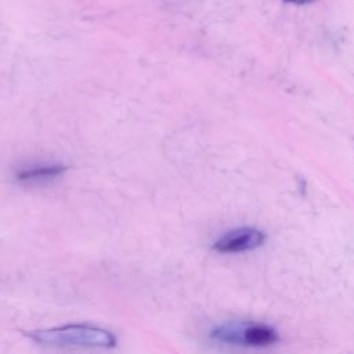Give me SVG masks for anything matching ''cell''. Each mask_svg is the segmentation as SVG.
I'll use <instances>...</instances> for the list:
<instances>
[{
  "mask_svg": "<svg viewBox=\"0 0 354 354\" xmlns=\"http://www.w3.org/2000/svg\"><path fill=\"white\" fill-rule=\"evenodd\" d=\"M286 3H290V4H297V6H301V4H308V3H313L314 0H283Z\"/></svg>",
  "mask_w": 354,
  "mask_h": 354,
  "instance_id": "cell-5",
  "label": "cell"
},
{
  "mask_svg": "<svg viewBox=\"0 0 354 354\" xmlns=\"http://www.w3.org/2000/svg\"><path fill=\"white\" fill-rule=\"evenodd\" d=\"M266 241L263 231L253 227H241L221 235L213 245L218 253H242L260 248Z\"/></svg>",
  "mask_w": 354,
  "mask_h": 354,
  "instance_id": "cell-3",
  "label": "cell"
},
{
  "mask_svg": "<svg viewBox=\"0 0 354 354\" xmlns=\"http://www.w3.org/2000/svg\"><path fill=\"white\" fill-rule=\"evenodd\" d=\"M29 337L39 344L55 347H113L115 336L102 328L93 325H64L50 329L35 330Z\"/></svg>",
  "mask_w": 354,
  "mask_h": 354,
  "instance_id": "cell-1",
  "label": "cell"
},
{
  "mask_svg": "<svg viewBox=\"0 0 354 354\" xmlns=\"http://www.w3.org/2000/svg\"><path fill=\"white\" fill-rule=\"evenodd\" d=\"M66 170V166L59 163L51 165H37L32 167L21 169L15 173L18 181L22 183H37V181H48L58 176H61Z\"/></svg>",
  "mask_w": 354,
  "mask_h": 354,
  "instance_id": "cell-4",
  "label": "cell"
},
{
  "mask_svg": "<svg viewBox=\"0 0 354 354\" xmlns=\"http://www.w3.org/2000/svg\"><path fill=\"white\" fill-rule=\"evenodd\" d=\"M210 337L216 342L241 347H267L279 340L277 330L261 322L232 321L214 326Z\"/></svg>",
  "mask_w": 354,
  "mask_h": 354,
  "instance_id": "cell-2",
  "label": "cell"
}]
</instances>
